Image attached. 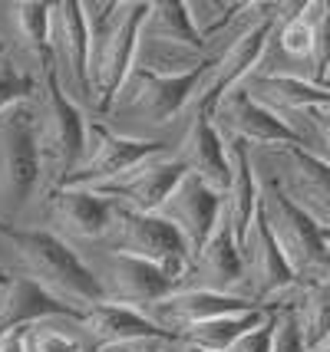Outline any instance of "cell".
I'll return each mask as SVG.
<instances>
[{"mask_svg": "<svg viewBox=\"0 0 330 352\" xmlns=\"http://www.w3.org/2000/svg\"><path fill=\"white\" fill-rule=\"evenodd\" d=\"M245 283H248V296L261 307H274V303H284L281 296L287 290H294L300 280L294 276L287 257L281 254V247L271 234V224L265 217V198L258 204V214H254V224L248 230V241H245Z\"/></svg>", "mask_w": 330, "mask_h": 352, "instance_id": "obj_11", "label": "cell"}, {"mask_svg": "<svg viewBox=\"0 0 330 352\" xmlns=\"http://www.w3.org/2000/svg\"><path fill=\"white\" fill-rule=\"evenodd\" d=\"M86 138H93V155H90V162L83 168L66 178L63 188H93V184L116 182V178H123L129 171H136L142 165L169 155L165 142L116 135V132H110L106 125H99V122L86 125Z\"/></svg>", "mask_w": 330, "mask_h": 352, "instance_id": "obj_9", "label": "cell"}, {"mask_svg": "<svg viewBox=\"0 0 330 352\" xmlns=\"http://www.w3.org/2000/svg\"><path fill=\"white\" fill-rule=\"evenodd\" d=\"M281 158V184L291 201L304 208L320 228H330V165L304 145H274Z\"/></svg>", "mask_w": 330, "mask_h": 352, "instance_id": "obj_14", "label": "cell"}, {"mask_svg": "<svg viewBox=\"0 0 330 352\" xmlns=\"http://www.w3.org/2000/svg\"><path fill=\"white\" fill-rule=\"evenodd\" d=\"M142 40H149L156 46H169L175 53L185 50L195 60H205V40L192 23L185 0H156V3H149V16L142 23Z\"/></svg>", "mask_w": 330, "mask_h": 352, "instance_id": "obj_25", "label": "cell"}, {"mask_svg": "<svg viewBox=\"0 0 330 352\" xmlns=\"http://www.w3.org/2000/svg\"><path fill=\"white\" fill-rule=\"evenodd\" d=\"M278 10H281V3H267L265 14L258 20H251L245 30L238 33V40L225 50V56L212 63L208 76L202 79V86L195 92V112L212 116L215 106L221 102V96H228L231 89L241 86V79L251 76V69L265 56L267 40L278 30Z\"/></svg>", "mask_w": 330, "mask_h": 352, "instance_id": "obj_7", "label": "cell"}, {"mask_svg": "<svg viewBox=\"0 0 330 352\" xmlns=\"http://www.w3.org/2000/svg\"><path fill=\"white\" fill-rule=\"evenodd\" d=\"M47 316H73V320L83 322L86 313L63 303V300H56V296H50L43 287L33 283L30 276H14L0 290V339L7 336L10 329L40 322V320H47Z\"/></svg>", "mask_w": 330, "mask_h": 352, "instance_id": "obj_22", "label": "cell"}, {"mask_svg": "<svg viewBox=\"0 0 330 352\" xmlns=\"http://www.w3.org/2000/svg\"><path fill=\"white\" fill-rule=\"evenodd\" d=\"M0 60H3V40H0Z\"/></svg>", "mask_w": 330, "mask_h": 352, "instance_id": "obj_42", "label": "cell"}, {"mask_svg": "<svg viewBox=\"0 0 330 352\" xmlns=\"http://www.w3.org/2000/svg\"><path fill=\"white\" fill-rule=\"evenodd\" d=\"M212 122L221 138H231L241 145H304L307 142L291 122H284L281 116L261 106L245 86L221 96V102L212 112Z\"/></svg>", "mask_w": 330, "mask_h": 352, "instance_id": "obj_10", "label": "cell"}, {"mask_svg": "<svg viewBox=\"0 0 330 352\" xmlns=\"http://www.w3.org/2000/svg\"><path fill=\"white\" fill-rule=\"evenodd\" d=\"M261 303H254L251 296H241V293H212V290H175L169 300H162L152 307V320L172 333H185L198 322L218 320L228 313H245L254 309ZM278 307V303H274Z\"/></svg>", "mask_w": 330, "mask_h": 352, "instance_id": "obj_18", "label": "cell"}, {"mask_svg": "<svg viewBox=\"0 0 330 352\" xmlns=\"http://www.w3.org/2000/svg\"><path fill=\"white\" fill-rule=\"evenodd\" d=\"M251 3H212V0H205V3H189V14H192V23H195V30L205 36H212V33L225 30L231 20H235L241 10H248Z\"/></svg>", "mask_w": 330, "mask_h": 352, "instance_id": "obj_30", "label": "cell"}, {"mask_svg": "<svg viewBox=\"0 0 330 352\" xmlns=\"http://www.w3.org/2000/svg\"><path fill=\"white\" fill-rule=\"evenodd\" d=\"M324 86H327V89H330V79H327V82H324Z\"/></svg>", "mask_w": 330, "mask_h": 352, "instance_id": "obj_43", "label": "cell"}, {"mask_svg": "<svg viewBox=\"0 0 330 352\" xmlns=\"http://www.w3.org/2000/svg\"><path fill=\"white\" fill-rule=\"evenodd\" d=\"M86 119L83 109L66 99L63 82L56 66L43 73V99H40V119H37V135H40V158H47L56 168V184L63 188L66 178L79 171L83 152L90 145L86 138Z\"/></svg>", "mask_w": 330, "mask_h": 352, "instance_id": "obj_4", "label": "cell"}, {"mask_svg": "<svg viewBox=\"0 0 330 352\" xmlns=\"http://www.w3.org/2000/svg\"><path fill=\"white\" fill-rule=\"evenodd\" d=\"M208 69H212V60L195 63L192 69H182V73H158L149 66H136L119 92V99L132 112H139L145 122L169 125L178 116V109L195 99Z\"/></svg>", "mask_w": 330, "mask_h": 352, "instance_id": "obj_8", "label": "cell"}, {"mask_svg": "<svg viewBox=\"0 0 330 352\" xmlns=\"http://www.w3.org/2000/svg\"><path fill=\"white\" fill-rule=\"evenodd\" d=\"M0 352H27V336H23V326L10 329L7 336L0 339Z\"/></svg>", "mask_w": 330, "mask_h": 352, "instance_id": "obj_36", "label": "cell"}, {"mask_svg": "<svg viewBox=\"0 0 330 352\" xmlns=\"http://www.w3.org/2000/svg\"><path fill=\"white\" fill-rule=\"evenodd\" d=\"M83 329L93 336V349H126L132 342H152V339H172L178 342V333L158 326L152 316H145L139 309L119 307V303H99L83 316Z\"/></svg>", "mask_w": 330, "mask_h": 352, "instance_id": "obj_17", "label": "cell"}, {"mask_svg": "<svg viewBox=\"0 0 330 352\" xmlns=\"http://www.w3.org/2000/svg\"><path fill=\"white\" fill-rule=\"evenodd\" d=\"M261 198H265V217L271 224V234H274L281 254L291 263L294 276L300 283L330 280V250L324 244V228L304 208H298L291 201L278 175L267 178Z\"/></svg>", "mask_w": 330, "mask_h": 352, "instance_id": "obj_3", "label": "cell"}, {"mask_svg": "<svg viewBox=\"0 0 330 352\" xmlns=\"http://www.w3.org/2000/svg\"><path fill=\"white\" fill-rule=\"evenodd\" d=\"M178 352H198V349H189V346H182V342H178Z\"/></svg>", "mask_w": 330, "mask_h": 352, "instance_id": "obj_40", "label": "cell"}, {"mask_svg": "<svg viewBox=\"0 0 330 352\" xmlns=\"http://www.w3.org/2000/svg\"><path fill=\"white\" fill-rule=\"evenodd\" d=\"M278 307H254V309H245V313H228V316H218V320L198 322V326L185 329L178 336V342L198 352H231V346H235L238 339L248 336L251 329H258L267 320V313Z\"/></svg>", "mask_w": 330, "mask_h": 352, "instance_id": "obj_26", "label": "cell"}, {"mask_svg": "<svg viewBox=\"0 0 330 352\" xmlns=\"http://www.w3.org/2000/svg\"><path fill=\"white\" fill-rule=\"evenodd\" d=\"M10 20H14L23 46L40 60L43 73L53 69L56 66V56H53V3H40V0L10 3Z\"/></svg>", "mask_w": 330, "mask_h": 352, "instance_id": "obj_27", "label": "cell"}, {"mask_svg": "<svg viewBox=\"0 0 330 352\" xmlns=\"http://www.w3.org/2000/svg\"><path fill=\"white\" fill-rule=\"evenodd\" d=\"M33 92H37V82H33L30 73L17 69L14 63L0 60V116H3L7 109L33 99Z\"/></svg>", "mask_w": 330, "mask_h": 352, "instance_id": "obj_31", "label": "cell"}, {"mask_svg": "<svg viewBox=\"0 0 330 352\" xmlns=\"http://www.w3.org/2000/svg\"><path fill=\"white\" fill-rule=\"evenodd\" d=\"M324 244H327V250H330V228H324Z\"/></svg>", "mask_w": 330, "mask_h": 352, "instance_id": "obj_38", "label": "cell"}, {"mask_svg": "<svg viewBox=\"0 0 330 352\" xmlns=\"http://www.w3.org/2000/svg\"><path fill=\"white\" fill-rule=\"evenodd\" d=\"M112 237L123 254L142 257L156 263L175 287L185 283L192 270V254L182 234L162 214H136V211H116L112 214Z\"/></svg>", "mask_w": 330, "mask_h": 352, "instance_id": "obj_6", "label": "cell"}, {"mask_svg": "<svg viewBox=\"0 0 330 352\" xmlns=\"http://www.w3.org/2000/svg\"><path fill=\"white\" fill-rule=\"evenodd\" d=\"M10 280H14V274H10V270H7V267H0V290H3V287H7V283H10Z\"/></svg>", "mask_w": 330, "mask_h": 352, "instance_id": "obj_37", "label": "cell"}, {"mask_svg": "<svg viewBox=\"0 0 330 352\" xmlns=\"http://www.w3.org/2000/svg\"><path fill=\"white\" fill-rule=\"evenodd\" d=\"M103 290H106V303H119V307L129 309H152L156 303L169 300L178 287L158 270L156 263L116 250L110 257V267H106V287Z\"/></svg>", "mask_w": 330, "mask_h": 352, "instance_id": "obj_15", "label": "cell"}, {"mask_svg": "<svg viewBox=\"0 0 330 352\" xmlns=\"http://www.w3.org/2000/svg\"><path fill=\"white\" fill-rule=\"evenodd\" d=\"M189 175V168L175 158V155H165V158H156L142 168L129 171L116 182L106 184H93L90 191L99 195L106 201H119L123 211H136V214H158L162 204L169 201L175 188L182 184V178Z\"/></svg>", "mask_w": 330, "mask_h": 352, "instance_id": "obj_12", "label": "cell"}, {"mask_svg": "<svg viewBox=\"0 0 330 352\" xmlns=\"http://www.w3.org/2000/svg\"><path fill=\"white\" fill-rule=\"evenodd\" d=\"M304 20L314 36V53H311V79L324 86L330 79V0H311L304 3Z\"/></svg>", "mask_w": 330, "mask_h": 352, "instance_id": "obj_29", "label": "cell"}, {"mask_svg": "<svg viewBox=\"0 0 330 352\" xmlns=\"http://www.w3.org/2000/svg\"><path fill=\"white\" fill-rule=\"evenodd\" d=\"M185 283H192L189 290L212 293H238V287H245V257H241V247L235 244L228 217H221L215 234L208 237L202 254L195 257Z\"/></svg>", "mask_w": 330, "mask_h": 352, "instance_id": "obj_19", "label": "cell"}, {"mask_svg": "<svg viewBox=\"0 0 330 352\" xmlns=\"http://www.w3.org/2000/svg\"><path fill=\"white\" fill-rule=\"evenodd\" d=\"M228 148H231V152H228V158H231V188H228V195H225V217H228V224H231L235 244L245 250L248 230H251L258 204H261V182H258V175H254L248 145L231 142Z\"/></svg>", "mask_w": 330, "mask_h": 352, "instance_id": "obj_24", "label": "cell"}, {"mask_svg": "<svg viewBox=\"0 0 330 352\" xmlns=\"http://www.w3.org/2000/svg\"><path fill=\"white\" fill-rule=\"evenodd\" d=\"M40 135L37 116L27 106H14L0 116V198L10 208H23L40 182Z\"/></svg>", "mask_w": 330, "mask_h": 352, "instance_id": "obj_5", "label": "cell"}, {"mask_svg": "<svg viewBox=\"0 0 330 352\" xmlns=\"http://www.w3.org/2000/svg\"><path fill=\"white\" fill-rule=\"evenodd\" d=\"M123 352H156V349H123Z\"/></svg>", "mask_w": 330, "mask_h": 352, "instance_id": "obj_41", "label": "cell"}, {"mask_svg": "<svg viewBox=\"0 0 330 352\" xmlns=\"http://www.w3.org/2000/svg\"><path fill=\"white\" fill-rule=\"evenodd\" d=\"M0 237L14 247L17 261L23 263V276H30L50 296H56L83 313L106 303L103 283L79 261V254L63 237L40 228H17L7 217H0Z\"/></svg>", "mask_w": 330, "mask_h": 352, "instance_id": "obj_1", "label": "cell"}, {"mask_svg": "<svg viewBox=\"0 0 330 352\" xmlns=\"http://www.w3.org/2000/svg\"><path fill=\"white\" fill-rule=\"evenodd\" d=\"M245 89L267 106L274 116H307L311 109H330V89L317 86L311 76H291V73H251L245 79Z\"/></svg>", "mask_w": 330, "mask_h": 352, "instance_id": "obj_20", "label": "cell"}, {"mask_svg": "<svg viewBox=\"0 0 330 352\" xmlns=\"http://www.w3.org/2000/svg\"><path fill=\"white\" fill-rule=\"evenodd\" d=\"M274 352H307L304 329L294 313V303H284L278 313V333H274Z\"/></svg>", "mask_w": 330, "mask_h": 352, "instance_id": "obj_32", "label": "cell"}, {"mask_svg": "<svg viewBox=\"0 0 330 352\" xmlns=\"http://www.w3.org/2000/svg\"><path fill=\"white\" fill-rule=\"evenodd\" d=\"M53 43L63 53L73 89L83 99H93V76H90V60H93V40H90V20L86 7L79 0L53 3Z\"/></svg>", "mask_w": 330, "mask_h": 352, "instance_id": "obj_21", "label": "cell"}, {"mask_svg": "<svg viewBox=\"0 0 330 352\" xmlns=\"http://www.w3.org/2000/svg\"><path fill=\"white\" fill-rule=\"evenodd\" d=\"M294 290H298L294 313H298L300 329H304L307 352H314L330 339V280L298 283Z\"/></svg>", "mask_w": 330, "mask_h": 352, "instance_id": "obj_28", "label": "cell"}, {"mask_svg": "<svg viewBox=\"0 0 330 352\" xmlns=\"http://www.w3.org/2000/svg\"><path fill=\"white\" fill-rule=\"evenodd\" d=\"M83 7L93 40L90 76H93V92H99L96 106L99 112H112L126 79L136 69L149 3H83Z\"/></svg>", "mask_w": 330, "mask_h": 352, "instance_id": "obj_2", "label": "cell"}, {"mask_svg": "<svg viewBox=\"0 0 330 352\" xmlns=\"http://www.w3.org/2000/svg\"><path fill=\"white\" fill-rule=\"evenodd\" d=\"M158 214L182 234V241H185V247H189V254H192V263H195V257L202 254V247L208 244V237L215 234V228H218L221 217H225V198L215 195L195 175H185L182 184L162 204Z\"/></svg>", "mask_w": 330, "mask_h": 352, "instance_id": "obj_13", "label": "cell"}, {"mask_svg": "<svg viewBox=\"0 0 330 352\" xmlns=\"http://www.w3.org/2000/svg\"><path fill=\"white\" fill-rule=\"evenodd\" d=\"M50 214L60 224L63 234L96 241L106 230H112V211L110 201L93 195L90 188H56L50 195Z\"/></svg>", "mask_w": 330, "mask_h": 352, "instance_id": "obj_23", "label": "cell"}, {"mask_svg": "<svg viewBox=\"0 0 330 352\" xmlns=\"http://www.w3.org/2000/svg\"><path fill=\"white\" fill-rule=\"evenodd\" d=\"M33 352H83L76 339H70L60 329H33Z\"/></svg>", "mask_w": 330, "mask_h": 352, "instance_id": "obj_34", "label": "cell"}, {"mask_svg": "<svg viewBox=\"0 0 330 352\" xmlns=\"http://www.w3.org/2000/svg\"><path fill=\"white\" fill-rule=\"evenodd\" d=\"M175 158L189 168V175H195L198 182L208 184L215 195H221V198L228 195V188H231V158H228V145L218 135L212 116L195 112Z\"/></svg>", "mask_w": 330, "mask_h": 352, "instance_id": "obj_16", "label": "cell"}, {"mask_svg": "<svg viewBox=\"0 0 330 352\" xmlns=\"http://www.w3.org/2000/svg\"><path fill=\"white\" fill-rule=\"evenodd\" d=\"M281 307L271 309L267 320L261 322L258 329H251L248 336L238 339L235 346H231V352H274V333H278V313H281Z\"/></svg>", "mask_w": 330, "mask_h": 352, "instance_id": "obj_33", "label": "cell"}, {"mask_svg": "<svg viewBox=\"0 0 330 352\" xmlns=\"http://www.w3.org/2000/svg\"><path fill=\"white\" fill-rule=\"evenodd\" d=\"M314 352H330V339L324 342V346H320V349H314Z\"/></svg>", "mask_w": 330, "mask_h": 352, "instance_id": "obj_39", "label": "cell"}, {"mask_svg": "<svg viewBox=\"0 0 330 352\" xmlns=\"http://www.w3.org/2000/svg\"><path fill=\"white\" fill-rule=\"evenodd\" d=\"M304 119L311 122L314 138H317V148H320V152H314V155L320 158V162H327L330 165V109H311Z\"/></svg>", "mask_w": 330, "mask_h": 352, "instance_id": "obj_35", "label": "cell"}]
</instances>
